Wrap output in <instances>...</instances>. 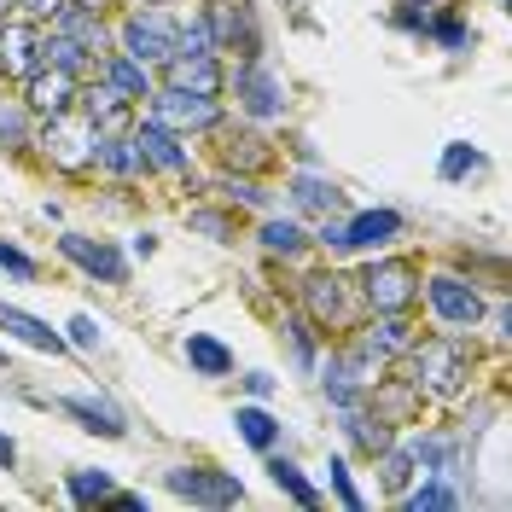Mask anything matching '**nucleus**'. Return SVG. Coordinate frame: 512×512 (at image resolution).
Returning <instances> with one entry per match:
<instances>
[{"mask_svg":"<svg viewBox=\"0 0 512 512\" xmlns=\"http://www.w3.org/2000/svg\"><path fill=\"white\" fill-rule=\"evenodd\" d=\"M408 367H414V390L419 396H460L466 379H472V355L460 338H425V344H408Z\"/></svg>","mask_w":512,"mask_h":512,"instance_id":"1","label":"nucleus"},{"mask_svg":"<svg viewBox=\"0 0 512 512\" xmlns=\"http://www.w3.org/2000/svg\"><path fill=\"white\" fill-rule=\"evenodd\" d=\"M361 280H344V274H309L303 280V309L320 332H350L355 315H361Z\"/></svg>","mask_w":512,"mask_h":512,"instance_id":"2","label":"nucleus"},{"mask_svg":"<svg viewBox=\"0 0 512 512\" xmlns=\"http://www.w3.org/2000/svg\"><path fill=\"white\" fill-rule=\"evenodd\" d=\"M163 483H169V495H181L192 507H239L245 501L239 478L233 472H210V466H175Z\"/></svg>","mask_w":512,"mask_h":512,"instance_id":"3","label":"nucleus"},{"mask_svg":"<svg viewBox=\"0 0 512 512\" xmlns=\"http://www.w3.org/2000/svg\"><path fill=\"white\" fill-rule=\"evenodd\" d=\"M414 262H402V256H384V262H373L367 274H361V297L379 309V315H396V309H408L414 303Z\"/></svg>","mask_w":512,"mask_h":512,"instance_id":"4","label":"nucleus"},{"mask_svg":"<svg viewBox=\"0 0 512 512\" xmlns=\"http://www.w3.org/2000/svg\"><path fill=\"white\" fill-rule=\"evenodd\" d=\"M175 30H181V24H175V18H163L158 6H152V12H134L117 41H123V53L134 64H146V70H152V64H163L169 53H175Z\"/></svg>","mask_w":512,"mask_h":512,"instance_id":"5","label":"nucleus"},{"mask_svg":"<svg viewBox=\"0 0 512 512\" xmlns=\"http://www.w3.org/2000/svg\"><path fill=\"white\" fill-rule=\"evenodd\" d=\"M425 297H431V309H437L443 326H478L483 320V291L472 280H460V274H431Z\"/></svg>","mask_w":512,"mask_h":512,"instance_id":"6","label":"nucleus"},{"mask_svg":"<svg viewBox=\"0 0 512 512\" xmlns=\"http://www.w3.org/2000/svg\"><path fill=\"white\" fill-rule=\"evenodd\" d=\"M204 30L216 41V53H245V59H256V24H251V12H239V0H210L204 6Z\"/></svg>","mask_w":512,"mask_h":512,"instance_id":"7","label":"nucleus"},{"mask_svg":"<svg viewBox=\"0 0 512 512\" xmlns=\"http://www.w3.org/2000/svg\"><path fill=\"white\" fill-rule=\"evenodd\" d=\"M152 117H158L163 128H175V134H187V128H210L216 117H222V105L204 94H181V88H158L152 94Z\"/></svg>","mask_w":512,"mask_h":512,"instance_id":"8","label":"nucleus"},{"mask_svg":"<svg viewBox=\"0 0 512 512\" xmlns=\"http://www.w3.org/2000/svg\"><path fill=\"white\" fill-rule=\"evenodd\" d=\"M163 88H181V94H222V64L216 53H169L163 59Z\"/></svg>","mask_w":512,"mask_h":512,"instance_id":"9","label":"nucleus"},{"mask_svg":"<svg viewBox=\"0 0 512 512\" xmlns=\"http://www.w3.org/2000/svg\"><path fill=\"white\" fill-rule=\"evenodd\" d=\"M59 251L76 262V268H88L94 280H105V286H123L128 280V256L117 251V245H105V239H82V233H64Z\"/></svg>","mask_w":512,"mask_h":512,"instance_id":"10","label":"nucleus"},{"mask_svg":"<svg viewBox=\"0 0 512 512\" xmlns=\"http://www.w3.org/2000/svg\"><path fill=\"white\" fill-rule=\"evenodd\" d=\"M239 105L251 117H286V82L274 70H262L256 59H245V70H239Z\"/></svg>","mask_w":512,"mask_h":512,"instance_id":"11","label":"nucleus"},{"mask_svg":"<svg viewBox=\"0 0 512 512\" xmlns=\"http://www.w3.org/2000/svg\"><path fill=\"white\" fill-rule=\"evenodd\" d=\"M134 146H140L146 169H163V175H187V163H192L187 146H181V134H175V128H163L158 117L134 128Z\"/></svg>","mask_w":512,"mask_h":512,"instance_id":"12","label":"nucleus"},{"mask_svg":"<svg viewBox=\"0 0 512 512\" xmlns=\"http://www.w3.org/2000/svg\"><path fill=\"white\" fill-rule=\"evenodd\" d=\"M47 24H53V30L64 35V41H76V47H82V53H88L94 64L105 59V53H111V35H105V24H99L94 6H59V12H53Z\"/></svg>","mask_w":512,"mask_h":512,"instance_id":"13","label":"nucleus"},{"mask_svg":"<svg viewBox=\"0 0 512 512\" xmlns=\"http://www.w3.org/2000/svg\"><path fill=\"white\" fill-rule=\"evenodd\" d=\"M82 99V117L99 128V134H128V117H134V99L117 94L111 82H94L88 94H76Z\"/></svg>","mask_w":512,"mask_h":512,"instance_id":"14","label":"nucleus"},{"mask_svg":"<svg viewBox=\"0 0 512 512\" xmlns=\"http://www.w3.org/2000/svg\"><path fill=\"white\" fill-rule=\"evenodd\" d=\"M76 105V70H53V64H41L30 70V111L41 117H59Z\"/></svg>","mask_w":512,"mask_h":512,"instance_id":"15","label":"nucleus"},{"mask_svg":"<svg viewBox=\"0 0 512 512\" xmlns=\"http://www.w3.org/2000/svg\"><path fill=\"white\" fill-rule=\"evenodd\" d=\"M396 233H402L396 210H355L344 222V251H373V245H390Z\"/></svg>","mask_w":512,"mask_h":512,"instance_id":"16","label":"nucleus"},{"mask_svg":"<svg viewBox=\"0 0 512 512\" xmlns=\"http://www.w3.org/2000/svg\"><path fill=\"white\" fill-rule=\"evenodd\" d=\"M0 332H6V338H18V344H30V350H41V355H64V338L47 326V320H35L30 309L0 303Z\"/></svg>","mask_w":512,"mask_h":512,"instance_id":"17","label":"nucleus"},{"mask_svg":"<svg viewBox=\"0 0 512 512\" xmlns=\"http://www.w3.org/2000/svg\"><path fill=\"white\" fill-rule=\"evenodd\" d=\"M99 82H111V88L128 94V99H152V70L134 64L128 53H105V59H99Z\"/></svg>","mask_w":512,"mask_h":512,"instance_id":"18","label":"nucleus"},{"mask_svg":"<svg viewBox=\"0 0 512 512\" xmlns=\"http://www.w3.org/2000/svg\"><path fill=\"white\" fill-rule=\"evenodd\" d=\"M88 146H94V128L82 134V128L70 123V111L47 117V152H53L59 163H70V169H76V163H88Z\"/></svg>","mask_w":512,"mask_h":512,"instance_id":"19","label":"nucleus"},{"mask_svg":"<svg viewBox=\"0 0 512 512\" xmlns=\"http://www.w3.org/2000/svg\"><path fill=\"white\" fill-rule=\"evenodd\" d=\"M35 41L41 35H30L24 24H0V70H18V76H30V70H41V53H35Z\"/></svg>","mask_w":512,"mask_h":512,"instance_id":"20","label":"nucleus"},{"mask_svg":"<svg viewBox=\"0 0 512 512\" xmlns=\"http://www.w3.org/2000/svg\"><path fill=\"white\" fill-rule=\"evenodd\" d=\"M344 437H350L361 454H379V448L390 443V419L373 414V408H361V402H350V408H344Z\"/></svg>","mask_w":512,"mask_h":512,"instance_id":"21","label":"nucleus"},{"mask_svg":"<svg viewBox=\"0 0 512 512\" xmlns=\"http://www.w3.org/2000/svg\"><path fill=\"white\" fill-rule=\"evenodd\" d=\"M361 344L379 355V361H390V355H402L408 344H414V326H408V320H402V309H396V315H379V320H373V326L361 332Z\"/></svg>","mask_w":512,"mask_h":512,"instance_id":"22","label":"nucleus"},{"mask_svg":"<svg viewBox=\"0 0 512 512\" xmlns=\"http://www.w3.org/2000/svg\"><path fill=\"white\" fill-rule=\"evenodd\" d=\"M64 414L70 419H82V431H94V437H123L128 425L105 402H94V396H64Z\"/></svg>","mask_w":512,"mask_h":512,"instance_id":"23","label":"nucleus"},{"mask_svg":"<svg viewBox=\"0 0 512 512\" xmlns=\"http://www.w3.org/2000/svg\"><path fill=\"white\" fill-rule=\"evenodd\" d=\"M187 361L204 373V379H222V373H233V350H227V344H216V338H204V332H192V338H187Z\"/></svg>","mask_w":512,"mask_h":512,"instance_id":"24","label":"nucleus"},{"mask_svg":"<svg viewBox=\"0 0 512 512\" xmlns=\"http://www.w3.org/2000/svg\"><path fill=\"white\" fill-rule=\"evenodd\" d=\"M373 460H379V478H384V489H390V495H402V489H408V483L419 478V472H414V448L384 443L379 454H373Z\"/></svg>","mask_w":512,"mask_h":512,"instance_id":"25","label":"nucleus"},{"mask_svg":"<svg viewBox=\"0 0 512 512\" xmlns=\"http://www.w3.org/2000/svg\"><path fill=\"white\" fill-rule=\"evenodd\" d=\"M402 507L408 512H454L460 507V495L448 489V478H425L419 489H402Z\"/></svg>","mask_w":512,"mask_h":512,"instance_id":"26","label":"nucleus"},{"mask_svg":"<svg viewBox=\"0 0 512 512\" xmlns=\"http://www.w3.org/2000/svg\"><path fill=\"white\" fill-rule=\"evenodd\" d=\"M268 478H274V489H286L297 507H320V489H315L309 478H303V472H297L291 460H280V454H274V460H268Z\"/></svg>","mask_w":512,"mask_h":512,"instance_id":"27","label":"nucleus"},{"mask_svg":"<svg viewBox=\"0 0 512 512\" xmlns=\"http://www.w3.org/2000/svg\"><path fill=\"white\" fill-rule=\"evenodd\" d=\"M291 204H297V210H326V216H332V210H338V187L320 181V175H297V181H291Z\"/></svg>","mask_w":512,"mask_h":512,"instance_id":"28","label":"nucleus"},{"mask_svg":"<svg viewBox=\"0 0 512 512\" xmlns=\"http://www.w3.org/2000/svg\"><path fill=\"white\" fill-rule=\"evenodd\" d=\"M35 53H41V64H53V70H82V64H88V53H82L76 41H64L59 30L41 35V41H35Z\"/></svg>","mask_w":512,"mask_h":512,"instance_id":"29","label":"nucleus"},{"mask_svg":"<svg viewBox=\"0 0 512 512\" xmlns=\"http://www.w3.org/2000/svg\"><path fill=\"white\" fill-rule=\"evenodd\" d=\"M233 425H239V437H245L251 448H274V437H280L274 414H262V408H239V414H233Z\"/></svg>","mask_w":512,"mask_h":512,"instance_id":"30","label":"nucleus"},{"mask_svg":"<svg viewBox=\"0 0 512 512\" xmlns=\"http://www.w3.org/2000/svg\"><path fill=\"white\" fill-rule=\"evenodd\" d=\"M414 466L437 472V478H454V443H443V437H419L414 443Z\"/></svg>","mask_w":512,"mask_h":512,"instance_id":"31","label":"nucleus"},{"mask_svg":"<svg viewBox=\"0 0 512 512\" xmlns=\"http://www.w3.org/2000/svg\"><path fill=\"white\" fill-rule=\"evenodd\" d=\"M262 245H268L274 256H297V251H303V227L274 216V222H262Z\"/></svg>","mask_w":512,"mask_h":512,"instance_id":"32","label":"nucleus"},{"mask_svg":"<svg viewBox=\"0 0 512 512\" xmlns=\"http://www.w3.org/2000/svg\"><path fill=\"white\" fill-rule=\"evenodd\" d=\"M64 489H70V501H111V489H117V483L105 478V472H88V466H82V472H70Z\"/></svg>","mask_w":512,"mask_h":512,"instance_id":"33","label":"nucleus"},{"mask_svg":"<svg viewBox=\"0 0 512 512\" xmlns=\"http://www.w3.org/2000/svg\"><path fill=\"white\" fill-rule=\"evenodd\" d=\"M472 169H483V152L466 146V140H454L443 152V181H460V175H472Z\"/></svg>","mask_w":512,"mask_h":512,"instance_id":"34","label":"nucleus"},{"mask_svg":"<svg viewBox=\"0 0 512 512\" xmlns=\"http://www.w3.org/2000/svg\"><path fill=\"white\" fill-rule=\"evenodd\" d=\"M0 146H30V117H24V105H6V99H0Z\"/></svg>","mask_w":512,"mask_h":512,"instance_id":"35","label":"nucleus"},{"mask_svg":"<svg viewBox=\"0 0 512 512\" xmlns=\"http://www.w3.org/2000/svg\"><path fill=\"white\" fill-rule=\"evenodd\" d=\"M425 35H431L437 47H448V53H460V47H466V18L448 12V18H437V24H425Z\"/></svg>","mask_w":512,"mask_h":512,"instance_id":"36","label":"nucleus"},{"mask_svg":"<svg viewBox=\"0 0 512 512\" xmlns=\"http://www.w3.org/2000/svg\"><path fill=\"white\" fill-rule=\"evenodd\" d=\"M326 472H332V495H338L344 507H350V512H361V507H367V501H361V489L350 483V466H344V460H332Z\"/></svg>","mask_w":512,"mask_h":512,"instance_id":"37","label":"nucleus"},{"mask_svg":"<svg viewBox=\"0 0 512 512\" xmlns=\"http://www.w3.org/2000/svg\"><path fill=\"white\" fill-rule=\"evenodd\" d=\"M286 332H291L297 361H303V367H315V326H309V320H286Z\"/></svg>","mask_w":512,"mask_h":512,"instance_id":"38","label":"nucleus"},{"mask_svg":"<svg viewBox=\"0 0 512 512\" xmlns=\"http://www.w3.org/2000/svg\"><path fill=\"white\" fill-rule=\"evenodd\" d=\"M192 227H198V233H210V239H222V245H227V233H233V222L216 216V210H192Z\"/></svg>","mask_w":512,"mask_h":512,"instance_id":"39","label":"nucleus"},{"mask_svg":"<svg viewBox=\"0 0 512 512\" xmlns=\"http://www.w3.org/2000/svg\"><path fill=\"white\" fill-rule=\"evenodd\" d=\"M0 268H6V274H18V280H35V262L24 251H12V245H0Z\"/></svg>","mask_w":512,"mask_h":512,"instance_id":"40","label":"nucleus"},{"mask_svg":"<svg viewBox=\"0 0 512 512\" xmlns=\"http://www.w3.org/2000/svg\"><path fill=\"white\" fill-rule=\"evenodd\" d=\"M227 192H233L239 204H251V210H262V204H268V192L256 187V181H227Z\"/></svg>","mask_w":512,"mask_h":512,"instance_id":"41","label":"nucleus"},{"mask_svg":"<svg viewBox=\"0 0 512 512\" xmlns=\"http://www.w3.org/2000/svg\"><path fill=\"white\" fill-rule=\"evenodd\" d=\"M70 344H82V350H94V344H99V326H94L88 315H76V320H70Z\"/></svg>","mask_w":512,"mask_h":512,"instance_id":"42","label":"nucleus"},{"mask_svg":"<svg viewBox=\"0 0 512 512\" xmlns=\"http://www.w3.org/2000/svg\"><path fill=\"white\" fill-rule=\"evenodd\" d=\"M245 390L262 402V396H274V379H268V373H245Z\"/></svg>","mask_w":512,"mask_h":512,"instance_id":"43","label":"nucleus"},{"mask_svg":"<svg viewBox=\"0 0 512 512\" xmlns=\"http://www.w3.org/2000/svg\"><path fill=\"white\" fill-rule=\"evenodd\" d=\"M320 245H326V251H344V222H326V227H320Z\"/></svg>","mask_w":512,"mask_h":512,"instance_id":"44","label":"nucleus"},{"mask_svg":"<svg viewBox=\"0 0 512 512\" xmlns=\"http://www.w3.org/2000/svg\"><path fill=\"white\" fill-rule=\"evenodd\" d=\"M18 6H24L30 18H53V12H59L64 0H18Z\"/></svg>","mask_w":512,"mask_h":512,"instance_id":"45","label":"nucleus"},{"mask_svg":"<svg viewBox=\"0 0 512 512\" xmlns=\"http://www.w3.org/2000/svg\"><path fill=\"white\" fill-rule=\"evenodd\" d=\"M396 24H402V30H414V35H425V18H419L414 6H408V12H396Z\"/></svg>","mask_w":512,"mask_h":512,"instance_id":"46","label":"nucleus"},{"mask_svg":"<svg viewBox=\"0 0 512 512\" xmlns=\"http://www.w3.org/2000/svg\"><path fill=\"white\" fill-rule=\"evenodd\" d=\"M18 460V448H12V437H0V466H12Z\"/></svg>","mask_w":512,"mask_h":512,"instance_id":"47","label":"nucleus"},{"mask_svg":"<svg viewBox=\"0 0 512 512\" xmlns=\"http://www.w3.org/2000/svg\"><path fill=\"white\" fill-rule=\"evenodd\" d=\"M12 6H18V0H0V24H6V18H12Z\"/></svg>","mask_w":512,"mask_h":512,"instance_id":"48","label":"nucleus"},{"mask_svg":"<svg viewBox=\"0 0 512 512\" xmlns=\"http://www.w3.org/2000/svg\"><path fill=\"white\" fill-rule=\"evenodd\" d=\"M76 6H94V12H99V6H111V0H76Z\"/></svg>","mask_w":512,"mask_h":512,"instance_id":"49","label":"nucleus"},{"mask_svg":"<svg viewBox=\"0 0 512 512\" xmlns=\"http://www.w3.org/2000/svg\"><path fill=\"white\" fill-rule=\"evenodd\" d=\"M146 6H175V0H146Z\"/></svg>","mask_w":512,"mask_h":512,"instance_id":"50","label":"nucleus"},{"mask_svg":"<svg viewBox=\"0 0 512 512\" xmlns=\"http://www.w3.org/2000/svg\"><path fill=\"white\" fill-rule=\"evenodd\" d=\"M0 361H6V355H0Z\"/></svg>","mask_w":512,"mask_h":512,"instance_id":"51","label":"nucleus"},{"mask_svg":"<svg viewBox=\"0 0 512 512\" xmlns=\"http://www.w3.org/2000/svg\"><path fill=\"white\" fill-rule=\"evenodd\" d=\"M419 6H425V0H419Z\"/></svg>","mask_w":512,"mask_h":512,"instance_id":"52","label":"nucleus"}]
</instances>
